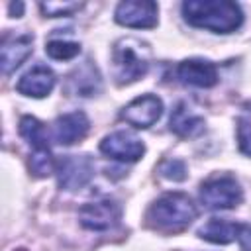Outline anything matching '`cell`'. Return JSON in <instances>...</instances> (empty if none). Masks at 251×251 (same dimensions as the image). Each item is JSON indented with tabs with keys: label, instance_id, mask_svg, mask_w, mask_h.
<instances>
[{
	"label": "cell",
	"instance_id": "18",
	"mask_svg": "<svg viewBox=\"0 0 251 251\" xmlns=\"http://www.w3.org/2000/svg\"><path fill=\"white\" fill-rule=\"evenodd\" d=\"M45 53L55 61H71L80 53V43L69 39H49Z\"/></svg>",
	"mask_w": 251,
	"mask_h": 251
},
{
	"label": "cell",
	"instance_id": "9",
	"mask_svg": "<svg viewBox=\"0 0 251 251\" xmlns=\"http://www.w3.org/2000/svg\"><path fill=\"white\" fill-rule=\"evenodd\" d=\"M163 114V100L155 94H141L126 104L120 112V118L137 129L151 127Z\"/></svg>",
	"mask_w": 251,
	"mask_h": 251
},
{
	"label": "cell",
	"instance_id": "22",
	"mask_svg": "<svg viewBox=\"0 0 251 251\" xmlns=\"http://www.w3.org/2000/svg\"><path fill=\"white\" fill-rule=\"evenodd\" d=\"M159 173L169 180H184L186 178V165L180 159H165L159 167Z\"/></svg>",
	"mask_w": 251,
	"mask_h": 251
},
{
	"label": "cell",
	"instance_id": "1",
	"mask_svg": "<svg viewBox=\"0 0 251 251\" xmlns=\"http://www.w3.org/2000/svg\"><path fill=\"white\" fill-rule=\"evenodd\" d=\"M180 10L192 27L210 29L214 33H231L243 24L239 4L229 0H186Z\"/></svg>",
	"mask_w": 251,
	"mask_h": 251
},
{
	"label": "cell",
	"instance_id": "5",
	"mask_svg": "<svg viewBox=\"0 0 251 251\" xmlns=\"http://www.w3.org/2000/svg\"><path fill=\"white\" fill-rule=\"evenodd\" d=\"M55 173L63 190H80L94 176V161L90 155H63L57 161Z\"/></svg>",
	"mask_w": 251,
	"mask_h": 251
},
{
	"label": "cell",
	"instance_id": "8",
	"mask_svg": "<svg viewBox=\"0 0 251 251\" xmlns=\"http://www.w3.org/2000/svg\"><path fill=\"white\" fill-rule=\"evenodd\" d=\"M120 214L122 212H120L118 202H114L110 198H100V200L82 204L78 210V220H80V226L86 229L106 231L118 224Z\"/></svg>",
	"mask_w": 251,
	"mask_h": 251
},
{
	"label": "cell",
	"instance_id": "23",
	"mask_svg": "<svg viewBox=\"0 0 251 251\" xmlns=\"http://www.w3.org/2000/svg\"><path fill=\"white\" fill-rule=\"evenodd\" d=\"M237 243H239L241 251H251V224H239Z\"/></svg>",
	"mask_w": 251,
	"mask_h": 251
},
{
	"label": "cell",
	"instance_id": "2",
	"mask_svg": "<svg viewBox=\"0 0 251 251\" xmlns=\"http://www.w3.org/2000/svg\"><path fill=\"white\" fill-rule=\"evenodd\" d=\"M151 49L137 37H122L112 47V67L118 84H129L147 75Z\"/></svg>",
	"mask_w": 251,
	"mask_h": 251
},
{
	"label": "cell",
	"instance_id": "6",
	"mask_svg": "<svg viewBox=\"0 0 251 251\" xmlns=\"http://www.w3.org/2000/svg\"><path fill=\"white\" fill-rule=\"evenodd\" d=\"M100 151L120 163H135L143 157L145 153V145L143 141L133 135L131 131H112L108 133L102 141H100Z\"/></svg>",
	"mask_w": 251,
	"mask_h": 251
},
{
	"label": "cell",
	"instance_id": "4",
	"mask_svg": "<svg viewBox=\"0 0 251 251\" xmlns=\"http://www.w3.org/2000/svg\"><path fill=\"white\" fill-rule=\"evenodd\" d=\"M198 198L208 210H229L239 206L243 200V192L235 176L218 173L208 176L198 190Z\"/></svg>",
	"mask_w": 251,
	"mask_h": 251
},
{
	"label": "cell",
	"instance_id": "12",
	"mask_svg": "<svg viewBox=\"0 0 251 251\" xmlns=\"http://www.w3.org/2000/svg\"><path fill=\"white\" fill-rule=\"evenodd\" d=\"M100 90H102V76L90 59H86L67 76V92L73 96L90 98L96 96Z\"/></svg>",
	"mask_w": 251,
	"mask_h": 251
},
{
	"label": "cell",
	"instance_id": "11",
	"mask_svg": "<svg viewBox=\"0 0 251 251\" xmlns=\"http://www.w3.org/2000/svg\"><path fill=\"white\" fill-rule=\"evenodd\" d=\"M90 122L84 112H69L51 124V139L59 145H73L88 133Z\"/></svg>",
	"mask_w": 251,
	"mask_h": 251
},
{
	"label": "cell",
	"instance_id": "3",
	"mask_svg": "<svg viewBox=\"0 0 251 251\" xmlns=\"http://www.w3.org/2000/svg\"><path fill=\"white\" fill-rule=\"evenodd\" d=\"M198 210L192 198L184 192H167L159 196L147 210V220L161 231H178L186 227Z\"/></svg>",
	"mask_w": 251,
	"mask_h": 251
},
{
	"label": "cell",
	"instance_id": "20",
	"mask_svg": "<svg viewBox=\"0 0 251 251\" xmlns=\"http://www.w3.org/2000/svg\"><path fill=\"white\" fill-rule=\"evenodd\" d=\"M57 161L51 155V149H33V155L29 157V169L35 176H49L55 173Z\"/></svg>",
	"mask_w": 251,
	"mask_h": 251
},
{
	"label": "cell",
	"instance_id": "13",
	"mask_svg": "<svg viewBox=\"0 0 251 251\" xmlns=\"http://www.w3.org/2000/svg\"><path fill=\"white\" fill-rule=\"evenodd\" d=\"M33 51V37L29 33H20V35H6L2 39V49H0V59H2V73L10 75L16 71Z\"/></svg>",
	"mask_w": 251,
	"mask_h": 251
},
{
	"label": "cell",
	"instance_id": "10",
	"mask_svg": "<svg viewBox=\"0 0 251 251\" xmlns=\"http://www.w3.org/2000/svg\"><path fill=\"white\" fill-rule=\"evenodd\" d=\"M176 78L182 84L210 88L218 82V69L208 59H184L176 65Z\"/></svg>",
	"mask_w": 251,
	"mask_h": 251
},
{
	"label": "cell",
	"instance_id": "24",
	"mask_svg": "<svg viewBox=\"0 0 251 251\" xmlns=\"http://www.w3.org/2000/svg\"><path fill=\"white\" fill-rule=\"evenodd\" d=\"M10 12H12L14 18H20L22 12H24V4H22V2H18V4H10Z\"/></svg>",
	"mask_w": 251,
	"mask_h": 251
},
{
	"label": "cell",
	"instance_id": "16",
	"mask_svg": "<svg viewBox=\"0 0 251 251\" xmlns=\"http://www.w3.org/2000/svg\"><path fill=\"white\" fill-rule=\"evenodd\" d=\"M237 229H239V224H235V222L222 220V218H210L198 229V235L204 241L226 245V243H231L233 239H237Z\"/></svg>",
	"mask_w": 251,
	"mask_h": 251
},
{
	"label": "cell",
	"instance_id": "15",
	"mask_svg": "<svg viewBox=\"0 0 251 251\" xmlns=\"http://www.w3.org/2000/svg\"><path fill=\"white\" fill-rule=\"evenodd\" d=\"M169 127L178 137H194L204 129V118L184 100H180L171 112Z\"/></svg>",
	"mask_w": 251,
	"mask_h": 251
},
{
	"label": "cell",
	"instance_id": "17",
	"mask_svg": "<svg viewBox=\"0 0 251 251\" xmlns=\"http://www.w3.org/2000/svg\"><path fill=\"white\" fill-rule=\"evenodd\" d=\"M18 129H20V135H22L33 149H47V147H49L45 126H43L37 118H33V116H22Z\"/></svg>",
	"mask_w": 251,
	"mask_h": 251
},
{
	"label": "cell",
	"instance_id": "7",
	"mask_svg": "<svg viewBox=\"0 0 251 251\" xmlns=\"http://www.w3.org/2000/svg\"><path fill=\"white\" fill-rule=\"evenodd\" d=\"M159 6L151 0H126L116 6L114 20L133 29H149L157 25Z\"/></svg>",
	"mask_w": 251,
	"mask_h": 251
},
{
	"label": "cell",
	"instance_id": "21",
	"mask_svg": "<svg viewBox=\"0 0 251 251\" xmlns=\"http://www.w3.org/2000/svg\"><path fill=\"white\" fill-rule=\"evenodd\" d=\"M82 4L80 2H41L39 10L43 12V16L47 18H61V16H71L76 10H80Z\"/></svg>",
	"mask_w": 251,
	"mask_h": 251
},
{
	"label": "cell",
	"instance_id": "19",
	"mask_svg": "<svg viewBox=\"0 0 251 251\" xmlns=\"http://www.w3.org/2000/svg\"><path fill=\"white\" fill-rule=\"evenodd\" d=\"M235 133H237V145L239 151L243 155L251 157V104H247L241 114L237 116V126H235Z\"/></svg>",
	"mask_w": 251,
	"mask_h": 251
},
{
	"label": "cell",
	"instance_id": "14",
	"mask_svg": "<svg viewBox=\"0 0 251 251\" xmlns=\"http://www.w3.org/2000/svg\"><path fill=\"white\" fill-rule=\"evenodd\" d=\"M53 86H55V73L45 65H33L16 82V90L20 94L31 96V98L47 96L53 90Z\"/></svg>",
	"mask_w": 251,
	"mask_h": 251
}]
</instances>
